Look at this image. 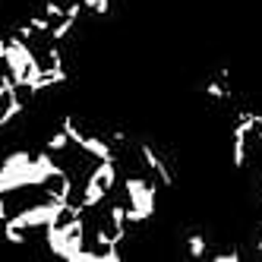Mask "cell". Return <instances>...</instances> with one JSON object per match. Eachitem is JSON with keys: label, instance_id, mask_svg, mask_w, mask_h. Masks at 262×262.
<instances>
[{"label": "cell", "instance_id": "cell-1", "mask_svg": "<svg viewBox=\"0 0 262 262\" xmlns=\"http://www.w3.org/2000/svg\"><path fill=\"white\" fill-rule=\"evenodd\" d=\"M209 237L205 234H186L183 237V250H186V256L190 259H209Z\"/></svg>", "mask_w": 262, "mask_h": 262}]
</instances>
